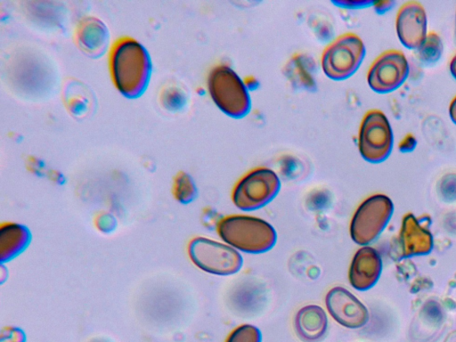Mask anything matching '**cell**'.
I'll return each mask as SVG.
<instances>
[{
  "mask_svg": "<svg viewBox=\"0 0 456 342\" xmlns=\"http://www.w3.org/2000/svg\"><path fill=\"white\" fill-rule=\"evenodd\" d=\"M400 241L404 256L426 254L432 248L430 232L411 214H408L403 219Z\"/></svg>",
  "mask_w": 456,
  "mask_h": 342,
  "instance_id": "cell-14",
  "label": "cell"
},
{
  "mask_svg": "<svg viewBox=\"0 0 456 342\" xmlns=\"http://www.w3.org/2000/svg\"><path fill=\"white\" fill-rule=\"evenodd\" d=\"M110 69L117 88L126 95L135 96L143 90L148 79L147 53L136 41L124 38L111 51Z\"/></svg>",
  "mask_w": 456,
  "mask_h": 342,
  "instance_id": "cell-2",
  "label": "cell"
},
{
  "mask_svg": "<svg viewBox=\"0 0 456 342\" xmlns=\"http://www.w3.org/2000/svg\"><path fill=\"white\" fill-rule=\"evenodd\" d=\"M393 212L391 200L384 194L365 199L354 211L350 223V236L360 245L374 240L386 226Z\"/></svg>",
  "mask_w": 456,
  "mask_h": 342,
  "instance_id": "cell-7",
  "label": "cell"
},
{
  "mask_svg": "<svg viewBox=\"0 0 456 342\" xmlns=\"http://www.w3.org/2000/svg\"><path fill=\"white\" fill-rule=\"evenodd\" d=\"M188 252L193 264L208 273L226 276L238 273L243 264L240 252L226 243L196 237L189 244Z\"/></svg>",
  "mask_w": 456,
  "mask_h": 342,
  "instance_id": "cell-6",
  "label": "cell"
},
{
  "mask_svg": "<svg viewBox=\"0 0 456 342\" xmlns=\"http://www.w3.org/2000/svg\"><path fill=\"white\" fill-rule=\"evenodd\" d=\"M450 70L453 77L456 79V54L452 58L450 61Z\"/></svg>",
  "mask_w": 456,
  "mask_h": 342,
  "instance_id": "cell-22",
  "label": "cell"
},
{
  "mask_svg": "<svg viewBox=\"0 0 456 342\" xmlns=\"http://www.w3.org/2000/svg\"><path fill=\"white\" fill-rule=\"evenodd\" d=\"M396 32L401 43L409 49H419L428 34V20L423 5L417 1L403 4L397 12Z\"/></svg>",
  "mask_w": 456,
  "mask_h": 342,
  "instance_id": "cell-11",
  "label": "cell"
},
{
  "mask_svg": "<svg viewBox=\"0 0 456 342\" xmlns=\"http://www.w3.org/2000/svg\"><path fill=\"white\" fill-rule=\"evenodd\" d=\"M333 3L338 6L343 8H359L365 7L370 5L372 4L371 1L368 0H339L333 1Z\"/></svg>",
  "mask_w": 456,
  "mask_h": 342,
  "instance_id": "cell-18",
  "label": "cell"
},
{
  "mask_svg": "<svg viewBox=\"0 0 456 342\" xmlns=\"http://www.w3.org/2000/svg\"><path fill=\"white\" fill-rule=\"evenodd\" d=\"M280 189L277 174L269 167H257L237 181L232 191V200L240 210H256L272 201Z\"/></svg>",
  "mask_w": 456,
  "mask_h": 342,
  "instance_id": "cell-4",
  "label": "cell"
},
{
  "mask_svg": "<svg viewBox=\"0 0 456 342\" xmlns=\"http://www.w3.org/2000/svg\"><path fill=\"white\" fill-rule=\"evenodd\" d=\"M381 267V258L376 249L368 246L359 248L350 264L348 271L350 284L358 290L371 288L380 275Z\"/></svg>",
  "mask_w": 456,
  "mask_h": 342,
  "instance_id": "cell-12",
  "label": "cell"
},
{
  "mask_svg": "<svg viewBox=\"0 0 456 342\" xmlns=\"http://www.w3.org/2000/svg\"><path fill=\"white\" fill-rule=\"evenodd\" d=\"M208 90L216 107L233 118L247 116L251 109V99L246 84L229 66L219 64L208 73Z\"/></svg>",
  "mask_w": 456,
  "mask_h": 342,
  "instance_id": "cell-3",
  "label": "cell"
},
{
  "mask_svg": "<svg viewBox=\"0 0 456 342\" xmlns=\"http://www.w3.org/2000/svg\"><path fill=\"white\" fill-rule=\"evenodd\" d=\"M28 230L19 224H7L0 231V256L2 261L20 253L28 244Z\"/></svg>",
  "mask_w": 456,
  "mask_h": 342,
  "instance_id": "cell-15",
  "label": "cell"
},
{
  "mask_svg": "<svg viewBox=\"0 0 456 342\" xmlns=\"http://www.w3.org/2000/svg\"><path fill=\"white\" fill-rule=\"evenodd\" d=\"M449 115L454 124H456V96L452 100L449 106Z\"/></svg>",
  "mask_w": 456,
  "mask_h": 342,
  "instance_id": "cell-20",
  "label": "cell"
},
{
  "mask_svg": "<svg viewBox=\"0 0 456 342\" xmlns=\"http://www.w3.org/2000/svg\"><path fill=\"white\" fill-rule=\"evenodd\" d=\"M391 4V2H389V1L379 2L375 5V9L379 12H383L389 8V7H387V4Z\"/></svg>",
  "mask_w": 456,
  "mask_h": 342,
  "instance_id": "cell-21",
  "label": "cell"
},
{
  "mask_svg": "<svg viewBox=\"0 0 456 342\" xmlns=\"http://www.w3.org/2000/svg\"><path fill=\"white\" fill-rule=\"evenodd\" d=\"M225 342H261V332L254 325L242 324L229 334Z\"/></svg>",
  "mask_w": 456,
  "mask_h": 342,
  "instance_id": "cell-17",
  "label": "cell"
},
{
  "mask_svg": "<svg viewBox=\"0 0 456 342\" xmlns=\"http://www.w3.org/2000/svg\"><path fill=\"white\" fill-rule=\"evenodd\" d=\"M408 74L409 64L403 53L387 50L379 54L370 66L367 82L374 92L386 94L397 89Z\"/></svg>",
  "mask_w": 456,
  "mask_h": 342,
  "instance_id": "cell-9",
  "label": "cell"
},
{
  "mask_svg": "<svg viewBox=\"0 0 456 342\" xmlns=\"http://www.w3.org/2000/svg\"><path fill=\"white\" fill-rule=\"evenodd\" d=\"M357 143L361 156L370 163L382 162L389 156L393 147V133L383 111L373 109L364 114Z\"/></svg>",
  "mask_w": 456,
  "mask_h": 342,
  "instance_id": "cell-8",
  "label": "cell"
},
{
  "mask_svg": "<svg viewBox=\"0 0 456 342\" xmlns=\"http://www.w3.org/2000/svg\"><path fill=\"white\" fill-rule=\"evenodd\" d=\"M295 331L304 342H318L322 339L328 329L325 311L317 305L301 307L294 319Z\"/></svg>",
  "mask_w": 456,
  "mask_h": 342,
  "instance_id": "cell-13",
  "label": "cell"
},
{
  "mask_svg": "<svg viewBox=\"0 0 456 342\" xmlns=\"http://www.w3.org/2000/svg\"><path fill=\"white\" fill-rule=\"evenodd\" d=\"M364 55L362 38L355 33L346 32L324 48L321 56L322 69L332 80H345L355 73Z\"/></svg>",
  "mask_w": 456,
  "mask_h": 342,
  "instance_id": "cell-5",
  "label": "cell"
},
{
  "mask_svg": "<svg viewBox=\"0 0 456 342\" xmlns=\"http://www.w3.org/2000/svg\"><path fill=\"white\" fill-rule=\"evenodd\" d=\"M326 309L340 325L348 329L362 327L369 314L365 305L348 289L335 286L325 296Z\"/></svg>",
  "mask_w": 456,
  "mask_h": 342,
  "instance_id": "cell-10",
  "label": "cell"
},
{
  "mask_svg": "<svg viewBox=\"0 0 456 342\" xmlns=\"http://www.w3.org/2000/svg\"><path fill=\"white\" fill-rule=\"evenodd\" d=\"M415 145H416V140H415L414 136H412L411 134H408L401 142L399 148L403 151H410L414 149Z\"/></svg>",
  "mask_w": 456,
  "mask_h": 342,
  "instance_id": "cell-19",
  "label": "cell"
},
{
  "mask_svg": "<svg viewBox=\"0 0 456 342\" xmlns=\"http://www.w3.org/2000/svg\"><path fill=\"white\" fill-rule=\"evenodd\" d=\"M216 232L226 244L251 254L270 250L277 240L276 231L271 224L248 215L223 217L217 223Z\"/></svg>",
  "mask_w": 456,
  "mask_h": 342,
  "instance_id": "cell-1",
  "label": "cell"
},
{
  "mask_svg": "<svg viewBox=\"0 0 456 342\" xmlns=\"http://www.w3.org/2000/svg\"><path fill=\"white\" fill-rule=\"evenodd\" d=\"M196 192V187L191 176L183 172L179 173L174 184L175 198L183 203H188L195 198Z\"/></svg>",
  "mask_w": 456,
  "mask_h": 342,
  "instance_id": "cell-16",
  "label": "cell"
}]
</instances>
